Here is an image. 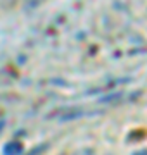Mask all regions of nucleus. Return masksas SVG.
Returning a JSON list of instances; mask_svg holds the SVG:
<instances>
[{
  "label": "nucleus",
  "mask_w": 147,
  "mask_h": 155,
  "mask_svg": "<svg viewBox=\"0 0 147 155\" xmlns=\"http://www.w3.org/2000/svg\"><path fill=\"white\" fill-rule=\"evenodd\" d=\"M21 152H23V143L17 141V140L9 141V143L4 147V155H19Z\"/></svg>",
  "instance_id": "f257e3e1"
},
{
  "label": "nucleus",
  "mask_w": 147,
  "mask_h": 155,
  "mask_svg": "<svg viewBox=\"0 0 147 155\" xmlns=\"http://www.w3.org/2000/svg\"><path fill=\"white\" fill-rule=\"evenodd\" d=\"M147 134L145 129H137V131H132L130 134H128V141H140V140H144V136Z\"/></svg>",
  "instance_id": "f03ea898"
},
{
  "label": "nucleus",
  "mask_w": 147,
  "mask_h": 155,
  "mask_svg": "<svg viewBox=\"0 0 147 155\" xmlns=\"http://www.w3.org/2000/svg\"><path fill=\"white\" fill-rule=\"evenodd\" d=\"M74 155H95V153H94L90 148H83V150H78Z\"/></svg>",
  "instance_id": "7ed1b4c3"
},
{
  "label": "nucleus",
  "mask_w": 147,
  "mask_h": 155,
  "mask_svg": "<svg viewBox=\"0 0 147 155\" xmlns=\"http://www.w3.org/2000/svg\"><path fill=\"white\" fill-rule=\"evenodd\" d=\"M47 147H49V145H42V147H36V148H35L33 150V152H31V153H28V155H36V153H38V152H43V150H45L47 148Z\"/></svg>",
  "instance_id": "20e7f679"
},
{
  "label": "nucleus",
  "mask_w": 147,
  "mask_h": 155,
  "mask_svg": "<svg viewBox=\"0 0 147 155\" xmlns=\"http://www.w3.org/2000/svg\"><path fill=\"white\" fill-rule=\"evenodd\" d=\"M133 155H147V150H140V152H137V153Z\"/></svg>",
  "instance_id": "39448f33"
}]
</instances>
